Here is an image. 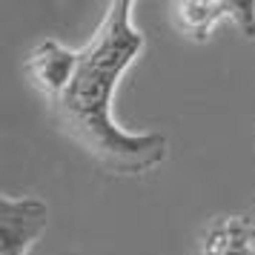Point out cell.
<instances>
[{
    "label": "cell",
    "mask_w": 255,
    "mask_h": 255,
    "mask_svg": "<svg viewBox=\"0 0 255 255\" xmlns=\"http://www.w3.org/2000/svg\"><path fill=\"white\" fill-rule=\"evenodd\" d=\"M132 0L106 3L92 40L78 49L66 86L46 104L55 124L112 175H146L169 152V140L161 132H129L112 115L118 83L146 46L143 32L132 23Z\"/></svg>",
    "instance_id": "6da1fadb"
},
{
    "label": "cell",
    "mask_w": 255,
    "mask_h": 255,
    "mask_svg": "<svg viewBox=\"0 0 255 255\" xmlns=\"http://www.w3.org/2000/svg\"><path fill=\"white\" fill-rule=\"evenodd\" d=\"M175 29L184 37L204 43L212 29L230 20L244 37H255V0H175L169 6Z\"/></svg>",
    "instance_id": "7a4b0ae2"
},
{
    "label": "cell",
    "mask_w": 255,
    "mask_h": 255,
    "mask_svg": "<svg viewBox=\"0 0 255 255\" xmlns=\"http://www.w3.org/2000/svg\"><path fill=\"white\" fill-rule=\"evenodd\" d=\"M49 227V207L32 195L0 198V255H29Z\"/></svg>",
    "instance_id": "3957f363"
},
{
    "label": "cell",
    "mask_w": 255,
    "mask_h": 255,
    "mask_svg": "<svg viewBox=\"0 0 255 255\" xmlns=\"http://www.w3.org/2000/svg\"><path fill=\"white\" fill-rule=\"evenodd\" d=\"M75 58H78V49L63 46L60 40H43L26 55V78L46 104L55 101L60 89L66 86L72 69H75Z\"/></svg>",
    "instance_id": "277c9868"
},
{
    "label": "cell",
    "mask_w": 255,
    "mask_h": 255,
    "mask_svg": "<svg viewBox=\"0 0 255 255\" xmlns=\"http://www.w3.org/2000/svg\"><path fill=\"white\" fill-rule=\"evenodd\" d=\"M198 255H255L253 215H221L207 227Z\"/></svg>",
    "instance_id": "5b68a950"
},
{
    "label": "cell",
    "mask_w": 255,
    "mask_h": 255,
    "mask_svg": "<svg viewBox=\"0 0 255 255\" xmlns=\"http://www.w3.org/2000/svg\"><path fill=\"white\" fill-rule=\"evenodd\" d=\"M253 218H255V201H253Z\"/></svg>",
    "instance_id": "8992f818"
}]
</instances>
